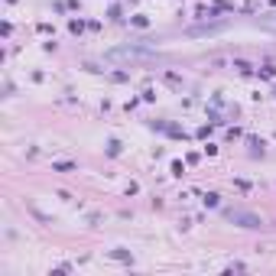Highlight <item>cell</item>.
<instances>
[{"label":"cell","instance_id":"7a4b0ae2","mask_svg":"<svg viewBox=\"0 0 276 276\" xmlns=\"http://www.w3.org/2000/svg\"><path fill=\"white\" fill-rule=\"evenodd\" d=\"M228 218H231V221H237L240 228H260V224H263V221L257 218V215H247V211H228Z\"/></svg>","mask_w":276,"mask_h":276},{"label":"cell","instance_id":"6da1fadb","mask_svg":"<svg viewBox=\"0 0 276 276\" xmlns=\"http://www.w3.org/2000/svg\"><path fill=\"white\" fill-rule=\"evenodd\" d=\"M156 52L149 49H137V46H123V49H114L108 52V59H130V62H140V59H153Z\"/></svg>","mask_w":276,"mask_h":276}]
</instances>
